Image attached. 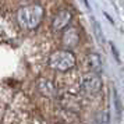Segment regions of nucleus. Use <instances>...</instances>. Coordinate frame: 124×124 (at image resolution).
Listing matches in <instances>:
<instances>
[{
	"mask_svg": "<svg viewBox=\"0 0 124 124\" xmlns=\"http://www.w3.org/2000/svg\"><path fill=\"white\" fill-rule=\"evenodd\" d=\"M45 16V10L40 4L24 6L17 11V23L24 29H35L39 27Z\"/></svg>",
	"mask_w": 124,
	"mask_h": 124,
	"instance_id": "f257e3e1",
	"label": "nucleus"
},
{
	"mask_svg": "<svg viewBox=\"0 0 124 124\" xmlns=\"http://www.w3.org/2000/svg\"><path fill=\"white\" fill-rule=\"evenodd\" d=\"M110 49H112V53L114 54V59H116V62L120 63V56H118V53H117V49H116V46L113 45V43H110Z\"/></svg>",
	"mask_w": 124,
	"mask_h": 124,
	"instance_id": "9d476101",
	"label": "nucleus"
},
{
	"mask_svg": "<svg viewBox=\"0 0 124 124\" xmlns=\"http://www.w3.org/2000/svg\"><path fill=\"white\" fill-rule=\"evenodd\" d=\"M102 89V79L98 73H92L84 75L79 84V92L84 96H95Z\"/></svg>",
	"mask_w": 124,
	"mask_h": 124,
	"instance_id": "7ed1b4c3",
	"label": "nucleus"
},
{
	"mask_svg": "<svg viewBox=\"0 0 124 124\" xmlns=\"http://www.w3.org/2000/svg\"><path fill=\"white\" fill-rule=\"evenodd\" d=\"M36 89L42 96L46 98H57L59 96V91L57 86L54 85L53 81L47 78H38L36 79Z\"/></svg>",
	"mask_w": 124,
	"mask_h": 124,
	"instance_id": "39448f33",
	"label": "nucleus"
},
{
	"mask_svg": "<svg viewBox=\"0 0 124 124\" xmlns=\"http://www.w3.org/2000/svg\"><path fill=\"white\" fill-rule=\"evenodd\" d=\"M78 32H77V29L75 28H68L66 32H64V36H63V43L67 46L68 49L70 47H73L78 43Z\"/></svg>",
	"mask_w": 124,
	"mask_h": 124,
	"instance_id": "6e6552de",
	"label": "nucleus"
},
{
	"mask_svg": "<svg viewBox=\"0 0 124 124\" xmlns=\"http://www.w3.org/2000/svg\"><path fill=\"white\" fill-rule=\"evenodd\" d=\"M71 18H73V16H71V13L68 11V10H60V11L54 16L53 21H52V29H53L54 32L64 31V29L68 27Z\"/></svg>",
	"mask_w": 124,
	"mask_h": 124,
	"instance_id": "423d86ee",
	"label": "nucleus"
},
{
	"mask_svg": "<svg viewBox=\"0 0 124 124\" xmlns=\"http://www.w3.org/2000/svg\"><path fill=\"white\" fill-rule=\"evenodd\" d=\"M56 99L59 102V105L64 110H67L70 113H79V110H81V101H79V98L73 95V93H70V92L60 93Z\"/></svg>",
	"mask_w": 124,
	"mask_h": 124,
	"instance_id": "20e7f679",
	"label": "nucleus"
},
{
	"mask_svg": "<svg viewBox=\"0 0 124 124\" xmlns=\"http://www.w3.org/2000/svg\"><path fill=\"white\" fill-rule=\"evenodd\" d=\"M86 67L92 73H101L102 71V59L98 53H89L86 56Z\"/></svg>",
	"mask_w": 124,
	"mask_h": 124,
	"instance_id": "0eeeda50",
	"label": "nucleus"
},
{
	"mask_svg": "<svg viewBox=\"0 0 124 124\" xmlns=\"http://www.w3.org/2000/svg\"><path fill=\"white\" fill-rule=\"evenodd\" d=\"M113 98H114V106H116L117 116H120V114H121V102H120V98H118L116 89H114V95H113Z\"/></svg>",
	"mask_w": 124,
	"mask_h": 124,
	"instance_id": "1a4fd4ad",
	"label": "nucleus"
},
{
	"mask_svg": "<svg viewBox=\"0 0 124 124\" xmlns=\"http://www.w3.org/2000/svg\"><path fill=\"white\" fill-rule=\"evenodd\" d=\"M75 54L68 49H62V50L53 52L49 59H47V64L52 70L59 71V73H67L71 68L75 67Z\"/></svg>",
	"mask_w": 124,
	"mask_h": 124,
	"instance_id": "f03ea898",
	"label": "nucleus"
}]
</instances>
